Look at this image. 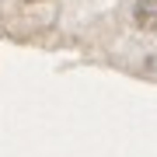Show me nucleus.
<instances>
[{"label":"nucleus","mask_w":157,"mask_h":157,"mask_svg":"<svg viewBox=\"0 0 157 157\" xmlns=\"http://www.w3.org/2000/svg\"><path fill=\"white\" fill-rule=\"evenodd\" d=\"M136 25L140 28H157V0H140L136 4Z\"/></svg>","instance_id":"1"}]
</instances>
